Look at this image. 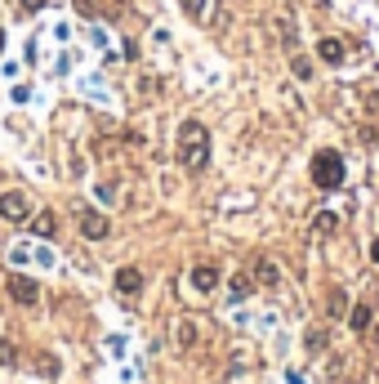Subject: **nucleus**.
I'll use <instances>...</instances> for the list:
<instances>
[{
    "label": "nucleus",
    "instance_id": "23",
    "mask_svg": "<svg viewBox=\"0 0 379 384\" xmlns=\"http://www.w3.org/2000/svg\"><path fill=\"white\" fill-rule=\"evenodd\" d=\"M0 50H5V32H0Z\"/></svg>",
    "mask_w": 379,
    "mask_h": 384
},
{
    "label": "nucleus",
    "instance_id": "12",
    "mask_svg": "<svg viewBox=\"0 0 379 384\" xmlns=\"http://www.w3.org/2000/svg\"><path fill=\"white\" fill-rule=\"evenodd\" d=\"M174 335H179V344H183V349H192V344H197V322H192V317H183Z\"/></svg>",
    "mask_w": 379,
    "mask_h": 384
},
{
    "label": "nucleus",
    "instance_id": "14",
    "mask_svg": "<svg viewBox=\"0 0 379 384\" xmlns=\"http://www.w3.org/2000/svg\"><path fill=\"white\" fill-rule=\"evenodd\" d=\"M335 228H339V219H335V214H330V210H322V214H317V219H312V233H317V237L335 233Z\"/></svg>",
    "mask_w": 379,
    "mask_h": 384
},
{
    "label": "nucleus",
    "instance_id": "3",
    "mask_svg": "<svg viewBox=\"0 0 379 384\" xmlns=\"http://www.w3.org/2000/svg\"><path fill=\"white\" fill-rule=\"evenodd\" d=\"M76 224H81V237H90V242H103V237L112 233L107 214H103V210H90V206H85V210L76 214Z\"/></svg>",
    "mask_w": 379,
    "mask_h": 384
},
{
    "label": "nucleus",
    "instance_id": "10",
    "mask_svg": "<svg viewBox=\"0 0 379 384\" xmlns=\"http://www.w3.org/2000/svg\"><path fill=\"white\" fill-rule=\"evenodd\" d=\"M348 327L357 331V335L371 331V308H366V304H352V308H348Z\"/></svg>",
    "mask_w": 379,
    "mask_h": 384
},
{
    "label": "nucleus",
    "instance_id": "24",
    "mask_svg": "<svg viewBox=\"0 0 379 384\" xmlns=\"http://www.w3.org/2000/svg\"><path fill=\"white\" fill-rule=\"evenodd\" d=\"M375 344H379V327H375Z\"/></svg>",
    "mask_w": 379,
    "mask_h": 384
},
{
    "label": "nucleus",
    "instance_id": "7",
    "mask_svg": "<svg viewBox=\"0 0 379 384\" xmlns=\"http://www.w3.org/2000/svg\"><path fill=\"white\" fill-rule=\"evenodd\" d=\"M116 291H120V295H139V291H143V268H134V263L116 268Z\"/></svg>",
    "mask_w": 379,
    "mask_h": 384
},
{
    "label": "nucleus",
    "instance_id": "4",
    "mask_svg": "<svg viewBox=\"0 0 379 384\" xmlns=\"http://www.w3.org/2000/svg\"><path fill=\"white\" fill-rule=\"evenodd\" d=\"M32 214V201L22 197V192H0V219H9V224H22Z\"/></svg>",
    "mask_w": 379,
    "mask_h": 384
},
{
    "label": "nucleus",
    "instance_id": "8",
    "mask_svg": "<svg viewBox=\"0 0 379 384\" xmlns=\"http://www.w3.org/2000/svg\"><path fill=\"white\" fill-rule=\"evenodd\" d=\"M192 286H197L201 295H210L219 286V268H214V263H197V268H192Z\"/></svg>",
    "mask_w": 379,
    "mask_h": 384
},
{
    "label": "nucleus",
    "instance_id": "17",
    "mask_svg": "<svg viewBox=\"0 0 379 384\" xmlns=\"http://www.w3.org/2000/svg\"><path fill=\"white\" fill-rule=\"evenodd\" d=\"M290 71H295L299 81H308V76H312V63H308L303 54H295V58H290Z\"/></svg>",
    "mask_w": 379,
    "mask_h": 384
},
{
    "label": "nucleus",
    "instance_id": "15",
    "mask_svg": "<svg viewBox=\"0 0 379 384\" xmlns=\"http://www.w3.org/2000/svg\"><path fill=\"white\" fill-rule=\"evenodd\" d=\"M183 14H188V22H201L205 18V0H183Z\"/></svg>",
    "mask_w": 379,
    "mask_h": 384
},
{
    "label": "nucleus",
    "instance_id": "18",
    "mask_svg": "<svg viewBox=\"0 0 379 384\" xmlns=\"http://www.w3.org/2000/svg\"><path fill=\"white\" fill-rule=\"evenodd\" d=\"M0 362H5V366H14V362H18V349H14L9 340H0Z\"/></svg>",
    "mask_w": 379,
    "mask_h": 384
},
{
    "label": "nucleus",
    "instance_id": "9",
    "mask_svg": "<svg viewBox=\"0 0 379 384\" xmlns=\"http://www.w3.org/2000/svg\"><path fill=\"white\" fill-rule=\"evenodd\" d=\"M254 282H259V286H277L281 282V268L273 259H254Z\"/></svg>",
    "mask_w": 379,
    "mask_h": 384
},
{
    "label": "nucleus",
    "instance_id": "22",
    "mask_svg": "<svg viewBox=\"0 0 379 384\" xmlns=\"http://www.w3.org/2000/svg\"><path fill=\"white\" fill-rule=\"evenodd\" d=\"M371 259H375V263H379V237H375V246H371Z\"/></svg>",
    "mask_w": 379,
    "mask_h": 384
},
{
    "label": "nucleus",
    "instance_id": "1",
    "mask_svg": "<svg viewBox=\"0 0 379 384\" xmlns=\"http://www.w3.org/2000/svg\"><path fill=\"white\" fill-rule=\"evenodd\" d=\"M174 152H179V165L192 174H201L210 165V130L201 121H183L179 125V139H174Z\"/></svg>",
    "mask_w": 379,
    "mask_h": 384
},
{
    "label": "nucleus",
    "instance_id": "16",
    "mask_svg": "<svg viewBox=\"0 0 379 384\" xmlns=\"http://www.w3.org/2000/svg\"><path fill=\"white\" fill-rule=\"evenodd\" d=\"M250 295V273H237L232 277V299H246Z\"/></svg>",
    "mask_w": 379,
    "mask_h": 384
},
{
    "label": "nucleus",
    "instance_id": "13",
    "mask_svg": "<svg viewBox=\"0 0 379 384\" xmlns=\"http://www.w3.org/2000/svg\"><path fill=\"white\" fill-rule=\"evenodd\" d=\"M348 295L344 291H339V286H335V291H330V317H348Z\"/></svg>",
    "mask_w": 379,
    "mask_h": 384
},
{
    "label": "nucleus",
    "instance_id": "2",
    "mask_svg": "<svg viewBox=\"0 0 379 384\" xmlns=\"http://www.w3.org/2000/svg\"><path fill=\"white\" fill-rule=\"evenodd\" d=\"M312 184L326 188V192L344 184V157H339L335 148H322V152L312 157Z\"/></svg>",
    "mask_w": 379,
    "mask_h": 384
},
{
    "label": "nucleus",
    "instance_id": "19",
    "mask_svg": "<svg viewBox=\"0 0 379 384\" xmlns=\"http://www.w3.org/2000/svg\"><path fill=\"white\" fill-rule=\"evenodd\" d=\"M308 349H312V353L326 349V331H308Z\"/></svg>",
    "mask_w": 379,
    "mask_h": 384
},
{
    "label": "nucleus",
    "instance_id": "5",
    "mask_svg": "<svg viewBox=\"0 0 379 384\" xmlns=\"http://www.w3.org/2000/svg\"><path fill=\"white\" fill-rule=\"evenodd\" d=\"M344 54H348V45L339 41V36H322V41H317V58H322V63H330V67L344 63Z\"/></svg>",
    "mask_w": 379,
    "mask_h": 384
},
{
    "label": "nucleus",
    "instance_id": "11",
    "mask_svg": "<svg viewBox=\"0 0 379 384\" xmlns=\"http://www.w3.org/2000/svg\"><path fill=\"white\" fill-rule=\"evenodd\" d=\"M32 228H36V237H54L58 233V219H54V210H41L32 219Z\"/></svg>",
    "mask_w": 379,
    "mask_h": 384
},
{
    "label": "nucleus",
    "instance_id": "20",
    "mask_svg": "<svg viewBox=\"0 0 379 384\" xmlns=\"http://www.w3.org/2000/svg\"><path fill=\"white\" fill-rule=\"evenodd\" d=\"M45 5H50V0H22V9H27V14H41Z\"/></svg>",
    "mask_w": 379,
    "mask_h": 384
},
{
    "label": "nucleus",
    "instance_id": "6",
    "mask_svg": "<svg viewBox=\"0 0 379 384\" xmlns=\"http://www.w3.org/2000/svg\"><path fill=\"white\" fill-rule=\"evenodd\" d=\"M9 295L18 299V304H36V299H41V291H36V282L32 277H22V273H9Z\"/></svg>",
    "mask_w": 379,
    "mask_h": 384
},
{
    "label": "nucleus",
    "instance_id": "21",
    "mask_svg": "<svg viewBox=\"0 0 379 384\" xmlns=\"http://www.w3.org/2000/svg\"><path fill=\"white\" fill-rule=\"evenodd\" d=\"M76 9H81L85 18H94V0H76Z\"/></svg>",
    "mask_w": 379,
    "mask_h": 384
}]
</instances>
